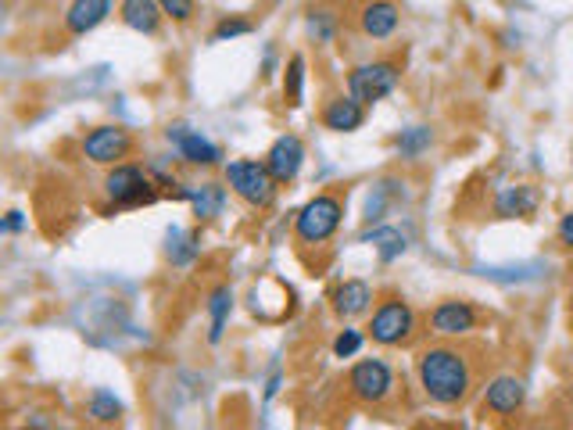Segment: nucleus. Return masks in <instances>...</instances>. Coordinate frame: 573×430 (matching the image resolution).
<instances>
[{
	"label": "nucleus",
	"instance_id": "obj_1",
	"mask_svg": "<svg viewBox=\"0 0 573 430\" xmlns=\"http://www.w3.org/2000/svg\"><path fill=\"white\" fill-rule=\"evenodd\" d=\"M416 373H420V384L427 391V398L437 405L466 402V395H470L473 387L470 359H466V352L452 348V344H434V348L420 352Z\"/></svg>",
	"mask_w": 573,
	"mask_h": 430
},
{
	"label": "nucleus",
	"instance_id": "obj_2",
	"mask_svg": "<svg viewBox=\"0 0 573 430\" xmlns=\"http://www.w3.org/2000/svg\"><path fill=\"white\" fill-rule=\"evenodd\" d=\"M341 215H344L341 198H334V194H319V198H312L298 212L294 233H298V241H305V244H323L337 233Z\"/></svg>",
	"mask_w": 573,
	"mask_h": 430
},
{
	"label": "nucleus",
	"instance_id": "obj_3",
	"mask_svg": "<svg viewBox=\"0 0 573 430\" xmlns=\"http://www.w3.org/2000/svg\"><path fill=\"white\" fill-rule=\"evenodd\" d=\"M226 183L233 187V194H240L255 208H269L276 198V180L273 172L266 169V162H251V158L230 162L226 165Z\"/></svg>",
	"mask_w": 573,
	"mask_h": 430
},
{
	"label": "nucleus",
	"instance_id": "obj_4",
	"mask_svg": "<svg viewBox=\"0 0 573 430\" xmlns=\"http://www.w3.org/2000/svg\"><path fill=\"white\" fill-rule=\"evenodd\" d=\"M416 330V312L409 309V301H384L377 312H373V323H369V337L377 344H405Z\"/></svg>",
	"mask_w": 573,
	"mask_h": 430
},
{
	"label": "nucleus",
	"instance_id": "obj_5",
	"mask_svg": "<svg viewBox=\"0 0 573 430\" xmlns=\"http://www.w3.org/2000/svg\"><path fill=\"white\" fill-rule=\"evenodd\" d=\"M104 190H108V198L115 201V208H137V205H151L158 198V190L151 187L144 172L137 165H115L108 172V180H104Z\"/></svg>",
	"mask_w": 573,
	"mask_h": 430
},
{
	"label": "nucleus",
	"instance_id": "obj_6",
	"mask_svg": "<svg viewBox=\"0 0 573 430\" xmlns=\"http://www.w3.org/2000/svg\"><path fill=\"white\" fill-rule=\"evenodd\" d=\"M402 72L394 61H373V65H359V69L348 76V90L359 104H373L380 97H387L398 86Z\"/></svg>",
	"mask_w": 573,
	"mask_h": 430
},
{
	"label": "nucleus",
	"instance_id": "obj_7",
	"mask_svg": "<svg viewBox=\"0 0 573 430\" xmlns=\"http://www.w3.org/2000/svg\"><path fill=\"white\" fill-rule=\"evenodd\" d=\"M348 387H351V395L359 398V402L380 405L394 391V373H391V366H387L384 359H362V362H355V366H351Z\"/></svg>",
	"mask_w": 573,
	"mask_h": 430
},
{
	"label": "nucleus",
	"instance_id": "obj_8",
	"mask_svg": "<svg viewBox=\"0 0 573 430\" xmlns=\"http://www.w3.org/2000/svg\"><path fill=\"white\" fill-rule=\"evenodd\" d=\"M129 147H133V137H129V129L122 126H97L90 137L83 140V155L97 165H115L119 158L129 155Z\"/></svg>",
	"mask_w": 573,
	"mask_h": 430
},
{
	"label": "nucleus",
	"instance_id": "obj_9",
	"mask_svg": "<svg viewBox=\"0 0 573 430\" xmlns=\"http://www.w3.org/2000/svg\"><path fill=\"white\" fill-rule=\"evenodd\" d=\"M301 162H305V144H301L294 133L276 137V144L269 147V155H266V169L273 172L276 183H291L301 172Z\"/></svg>",
	"mask_w": 573,
	"mask_h": 430
},
{
	"label": "nucleus",
	"instance_id": "obj_10",
	"mask_svg": "<svg viewBox=\"0 0 573 430\" xmlns=\"http://www.w3.org/2000/svg\"><path fill=\"white\" fill-rule=\"evenodd\" d=\"M430 327L441 337H462L477 327V312H473L470 301H441L430 316Z\"/></svg>",
	"mask_w": 573,
	"mask_h": 430
},
{
	"label": "nucleus",
	"instance_id": "obj_11",
	"mask_svg": "<svg viewBox=\"0 0 573 430\" xmlns=\"http://www.w3.org/2000/svg\"><path fill=\"white\" fill-rule=\"evenodd\" d=\"M169 140H176L180 155L194 165H215L223 158V151H219L212 140H205L201 133H194V129H187V126H169Z\"/></svg>",
	"mask_w": 573,
	"mask_h": 430
},
{
	"label": "nucleus",
	"instance_id": "obj_12",
	"mask_svg": "<svg viewBox=\"0 0 573 430\" xmlns=\"http://www.w3.org/2000/svg\"><path fill=\"white\" fill-rule=\"evenodd\" d=\"M523 398H527V387H523V380H516V377H495V380L488 384L484 405H488L491 413L509 416V413H516V409H520Z\"/></svg>",
	"mask_w": 573,
	"mask_h": 430
},
{
	"label": "nucleus",
	"instance_id": "obj_13",
	"mask_svg": "<svg viewBox=\"0 0 573 430\" xmlns=\"http://www.w3.org/2000/svg\"><path fill=\"white\" fill-rule=\"evenodd\" d=\"M538 190L527 187V183H520V187H505L502 194L495 198V212L502 215V219H531L534 212H538Z\"/></svg>",
	"mask_w": 573,
	"mask_h": 430
},
{
	"label": "nucleus",
	"instance_id": "obj_14",
	"mask_svg": "<svg viewBox=\"0 0 573 430\" xmlns=\"http://www.w3.org/2000/svg\"><path fill=\"white\" fill-rule=\"evenodd\" d=\"M362 119H366V112H362V104L355 101V97H337V101L326 104L323 112V122L326 129H334V133H351V129H359Z\"/></svg>",
	"mask_w": 573,
	"mask_h": 430
},
{
	"label": "nucleus",
	"instance_id": "obj_15",
	"mask_svg": "<svg viewBox=\"0 0 573 430\" xmlns=\"http://www.w3.org/2000/svg\"><path fill=\"white\" fill-rule=\"evenodd\" d=\"M369 301H373V291H369L366 280H344L334 294V309L341 319H351V316H362L369 309Z\"/></svg>",
	"mask_w": 573,
	"mask_h": 430
},
{
	"label": "nucleus",
	"instance_id": "obj_16",
	"mask_svg": "<svg viewBox=\"0 0 573 430\" xmlns=\"http://www.w3.org/2000/svg\"><path fill=\"white\" fill-rule=\"evenodd\" d=\"M108 11H112L108 0H76L69 8V15H65V26H69V33H90V29L101 26L104 18H108Z\"/></svg>",
	"mask_w": 573,
	"mask_h": 430
},
{
	"label": "nucleus",
	"instance_id": "obj_17",
	"mask_svg": "<svg viewBox=\"0 0 573 430\" xmlns=\"http://www.w3.org/2000/svg\"><path fill=\"white\" fill-rule=\"evenodd\" d=\"M398 8L394 4H366L359 15L362 22V33L373 36V40H384V36H391L394 29H398Z\"/></svg>",
	"mask_w": 573,
	"mask_h": 430
},
{
	"label": "nucleus",
	"instance_id": "obj_18",
	"mask_svg": "<svg viewBox=\"0 0 573 430\" xmlns=\"http://www.w3.org/2000/svg\"><path fill=\"white\" fill-rule=\"evenodd\" d=\"M180 198H187L194 205L197 219H212V215L223 212L226 205V190L219 183H201V187H187L180 190Z\"/></svg>",
	"mask_w": 573,
	"mask_h": 430
},
{
	"label": "nucleus",
	"instance_id": "obj_19",
	"mask_svg": "<svg viewBox=\"0 0 573 430\" xmlns=\"http://www.w3.org/2000/svg\"><path fill=\"white\" fill-rule=\"evenodd\" d=\"M158 18H162V4H151V0H126L122 4V22L137 33H154Z\"/></svg>",
	"mask_w": 573,
	"mask_h": 430
},
{
	"label": "nucleus",
	"instance_id": "obj_20",
	"mask_svg": "<svg viewBox=\"0 0 573 430\" xmlns=\"http://www.w3.org/2000/svg\"><path fill=\"white\" fill-rule=\"evenodd\" d=\"M362 241L377 244L384 262H394L398 255H405V237H402V230H394V226H373V230L362 233Z\"/></svg>",
	"mask_w": 573,
	"mask_h": 430
},
{
	"label": "nucleus",
	"instance_id": "obj_21",
	"mask_svg": "<svg viewBox=\"0 0 573 430\" xmlns=\"http://www.w3.org/2000/svg\"><path fill=\"white\" fill-rule=\"evenodd\" d=\"M208 309H212V330H208V341L219 344L223 341V330H226V316H230V309H233L230 287H219V291L212 294V301H208Z\"/></svg>",
	"mask_w": 573,
	"mask_h": 430
},
{
	"label": "nucleus",
	"instance_id": "obj_22",
	"mask_svg": "<svg viewBox=\"0 0 573 430\" xmlns=\"http://www.w3.org/2000/svg\"><path fill=\"white\" fill-rule=\"evenodd\" d=\"M430 140H434L430 126H412V129H405L402 137H398V151H402L405 158H416V155H423V151H427Z\"/></svg>",
	"mask_w": 573,
	"mask_h": 430
},
{
	"label": "nucleus",
	"instance_id": "obj_23",
	"mask_svg": "<svg viewBox=\"0 0 573 430\" xmlns=\"http://www.w3.org/2000/svg\"><path fill=\"white\" fill-rule=\"evenodd\" d=\"M301 86H305V58H301V54H294L291 65H287V83H283L287 104H294V108L301 104Z\"/></svg>",
	"mask_w": 573,
	"mask_h": 430
},
{
	"label": "nucleus",
	"instance_id": "obj_24",
	"mask_svg": "<svg viewBox=\"0 0 573 430\" xmlns=\"http://www.w3.org/2000/svg\"><path fill=\"white\" fill-rule=\"evenodd\" d=\"M122 413V405L115 395H108V391H94V398H90V416L101 423H115Z\"/></svg>",
	"mask_w": 573,
	"mask_h": 430
},
{
	"label": "nucleus",
	"instance_id": "obj_25",
	"mask_svg": "<svg viewBox=\"0 0 573 430\" xmlns=\"http://www.w3.org/2000/svg\"><path fill=\"white\" fill-rule=\"evenodd\" d=\"M194 241H197L194 233H180V230L169 237V258L176 262V266H187L190 258L197 255V244Z\"/></svg>",
	"mask_w": 573,
	"mask_h": 430
},
{
	"label": "nucleus",
	"instance_id": "obj_26",
	"mask_svg": "<svg viewBox=\"0 0 573 430\" xmlns=\"http://www.w3.org/2000/svg\"><path fill=\"white\" fill-rule=\"evenodd\" d=\"M359 348H362V334H359V330H344V334L334 341V355H337V359H351V355H359Z\"/></svg>",
	"mask_w": 573,
	"mask_h": 430
},
{
	"label": "nucleus",
	"instance_id": "obj_27",
	"mask_svg": "<svg viewBox=\"0 0 573 430\" xmlns=\"http://www.w3.org/2000/svg\"><path fill=\"white\" fill-rule=\"evenodd\" d=\"M244 33H251V22H240V18H223L219 26H215V33H212V43H219V40H230V36H244Z\"/></svg>",
	"mask_w": 573,
	"mask_h": 430
},
{
	"label": "nucleus",
	"instance_id": "obj_28",
	"mask_svg": "<svg viewBox=\"0 0 573 430\" xmlns=\"http://www.w3.org/2000/svg\"><path fill=\"white\" fill-rule=\"evenodd\" d=\"M162 15L180 18V22H187V18L194 15V4H187V0H165V4H162Z\"/></svg>",
	"mask_w": 573,
	"mask_h": 430
},
{
	"label": "nucleus",
	"instance_id": "obj_29",
	"mask_svg": "<svg viewBox=\"0 0 573 430\" xmlns=\"http://www.w3.org/2000/svg\"><path fill=\"white\" fill-rule=\"evenodd\" d=\"M559 244L573 248V212H566L563 219H559Z\"/></svg>",
	"mask_w": 573,
	"mask_h": 430
},
{
	"label": "nucleus",
	"instance_id": "obj_30",
	"mask_svg": "<svg viewBox=\"0 0 573 430\" xmlns=\"http://www.w3.org/2000/svg\"><path fill=\"white\" fill-rule=\"evenodd\" d=\"M4 230H22V212H8V219H4Z\"/></svg>",
	"mask_w": 573,
	"mask_h": 430
},
{
	"label": "nucleus",
	"instance_id": "obj_31",
	"mask_svg": "<svg viewBox=\"0 0 573 430\" xmlns=\"http://www.w3.org/2000/svg\"><path fill=\"white\" fill-rule=\"evenodd\" d=\"M276 387H280V377H273V380H269V387H266V398H273V395H276Z\"/></svg>",
	"mask_w": 573,
	"mask_h": 430
}]
</instances>
